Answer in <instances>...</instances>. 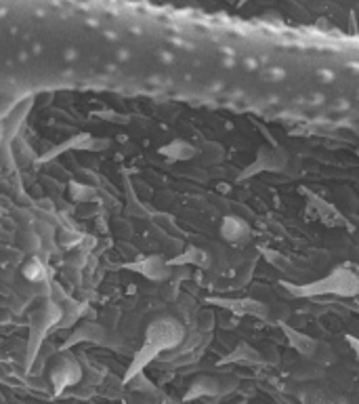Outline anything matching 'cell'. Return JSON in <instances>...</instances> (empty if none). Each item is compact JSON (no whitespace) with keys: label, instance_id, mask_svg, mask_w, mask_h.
<instances>
[{"label":"cell","instance_id":"obj_1","mask_svg":"<svg viewBox=\"0 0 359 404\" xmlns=\"http://www.w3.org/2000/svg\"><path fill=\"white\" fill-rule=\"evenodd\" d=\"M296 297H320V295H341L355 297L359 295V267L353 263H343L332 267L324 278L309 284L292 289Z\"/></svg>","mask_w":359,"mask_h":404},{"label":"cell","instance_id":"obj_2","mask_svg":"<svg viewBox=\"0 0 359 404\" xmlns=\"http://www.w3.org/2000/svg\"><path fill=\"white\" fill-rule=\"evenodd\" d=\"M288 165V154L278 146H265L256 152V158L252 165L246 167V171L240 175V179H248L256 173H273L282 171Z\"/></svg>","mask_w":359,"mask_h":404},{"label":"cell","instance_id":"obj_3","mask_svg":"<svg viewBox=\"0 0 359 404\" xmlns=\"http://www.w3.org/2000/svg\"><path fill=\"white\" fill-rule=\"evenodd\" d=\"M218 236L229 244H244L252 238V227L246 219H242L237 215H227L221 219Z\"/></svg>","mask_w":359,"mask_h":404},{"label":"cell","instance_id":"obj_4","mask_svg":"<svg viewBox=\"0 0 359 404\" xmlns=\"http://www.w3.org/2000/svg\"><path fill=\"white\" fill-rule=\"evenodd\" d=\"M216 305H223L242 316H267V308L254 299H216Z\"/></svg>","mask_w":359,"mask_h":404},{"label":"cell","instance_id":"obj_5","mask_svg":"<svg viewBox=\"0 0 359 404\" xmlns=\"http://www.w3.org/2000/svg\"><path fill=\"white\" fill-rule=\"evenodd\" d=\"M284 331H286L288 343L292 346L294 352H299L301 356H307V358L315 354V350H318V341H315V339H311L309 335H305V333H301V331H296V329L284 327Z\"/></svg>","mask_w":359,"mask_h":404},{"label":"cell","instance_id":"obj_6","mask_svg":"<svg viewBox=\"0 0 359 404\" xmlns=\"http://www.w3.org/2000/svg\"><path fill=\"white\" fill-rule=\"evenodd\" d=\"M309 208H313L318 219L328 223V225H343L345 223V217H341V213L332 204H326L315 196H309Z\"/></svg>","mask_w":359,"mask_h":404},{"label":"cell","instance_id":"obj_7","mask_svg":"<svg viewBox=\"0 0 359 404\" xmlns=\"http://www.w3.org/2000/svg\"><path fill=\"white\" fill-rule=\"evenodd\" d=\"M347 341H349V346L353 348L355 356H358V358H359V339H358V337H351V335H349V339H347Z\"/></svg>","mask_w":359,"mask_h":404},{"label":"cell","instance_id":"obj_8","mask_svg":"<svg viewBox=\"0 0 359 404\" xmlns=\"http://www.w3.org/2000/svg\"><path fill=\"white\" fill-rule=\"evenodd\" d=\"M244 2H248V0H240V4H244Z\"/></svg>","mask_w":359,"mask_h":404}]
</instances>
